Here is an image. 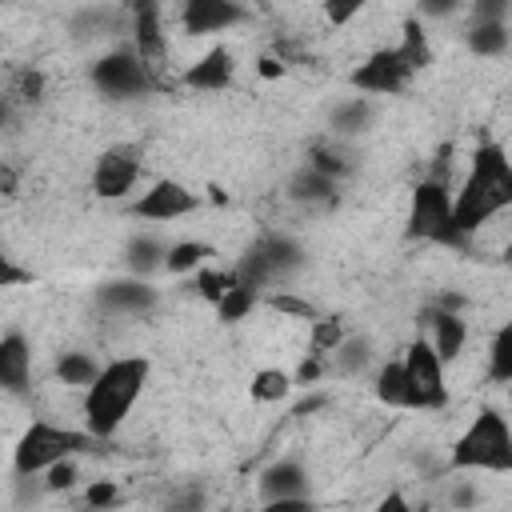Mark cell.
Instances as JSON below:
<instances>
[{"mask_svg":"<svg viewBox=\"0 0 512 512\" xmlns=\"http://www.w3.org/2000/svg\"><path fill=\"white\" fill-rule=\"evenodd\" d=\"M308 164H316L320 172H328V176H336V180L352 172L348 156H344V152H336V148H328V144H316V148L308 152Z\"/></svg>","mask_w":512,"mask_h":512,"instance_id":"d6a6232c","label":"cell"},{"mask_svg":"<svg viewBox=\"0 0 512 512\" xmlns=\"http://www.w3.org/2000/svg\"><path fill=\"white\" fill-rule=\"evenodd\" d=\"M256 300H260V288L256 284H248L244 276L224 292V300L216 304V312H220V320L224 324H236V320H244L252 308H256Z\"/></svg>","mask_w":512,"mask_h":512,"instance_id":"cb8c5ba5","label":"cell"},{"mask_svg":"<svg viewBox=\"0 0 512 512\" xmlns=\"http://www.w3.org/2000/svg\"><path fill=\"white\" fill-rule=\"evenodd\" d=\"M408 236L428 240V244H444V248H464L468 232L460 228V216H456V192H448V184L440 176H428L412 188Z\"/></svg>","mask_w":512,"mask_h":512,"instance_id":"277c9868","label":"cell"},{"mask_svg":"<svg viewBox=\"0 0 512 512\" xmlns=\"http://www.w3.org/2000/svg\"><path fill=\"white\" fill-rule=\"evenodd\" d=\"M460 4H464V0H420L416 8H420V16H436V20H440V16H452Z\"/></svg>","mask_w":512,"mask_h":512,"instance_id":"f35d334b","label":"cell"},{"mask_svg":"<svg viewBox=\"0 0 512 512\" xmlns=\"http://www.w3.org/2000/svg\"><path fill=\"white\" fill-rule=\"evenodd\" d=\"M16 280H32V272H20V268H12V260H4V272H0V284H4V288H12Z\"/></svg>","mask_w":512,"mask_h":512,"instance_id":"b9f144b4","label":"cell"},{"mask_svg":"<svg viewBox=\"0 0 512 512\" xmlns=\"http://www.w3.org/2000/svg\"><path fill=\"white\" fill-rule=\"evenodd\" d=\"M488 380L492 384H512V320L492 336V348H488Z\"/></svg>","mask_w":512,"mask_h":512,"instance_id":"484cf974","label":"cell"},{"mask_svg":"<svg viewBox=\"0 0 512 512\" xmlns=\"http://www.w3.org/2000/svg\"><path fill=\"white\" fill-rule=\"evenodd\" d=\"M368 4H372V0H320V12H324V20H328L332 28H344V24H352Z\"/></svg>","mask_w":512,"mask_h":512,"instance_id":"1f68e13d","label":"cell"},{"mask_svg":"<svg viewBox=\"0 0 512 512\" xmlns=\"http://www.w3.org/2000/svg\"><path fill=\"white\" fill-rule=\"evenodd\" d=\"M324 404H328V396H324V392H312L304 404H296V416H304V412H316V408H324Z\"/></svg>","mask_w":512,"mask_h":512,"instance_id":"7bdbcfd3","label":"cell"},{"mask_svg":"<svg viewBox=\"0 0 512 512\" xmlns=\"http://www.w3.org/2000/svg\"><path fill=\"white\" fill-rule=\"evenodd\" d=\"M252 20V8L244 0H184L180 4V24L188 36H216L232 32Z\"/></svg>","mask_w":512,"mask_h":512,"instance_id":"4fadbf2b","label":"cell"},{"mask_svg":"<svg viewBox=\"0 0 512 512\" xmlns=\"http://www.w3.org/2000/svg\"><path fill=\"white\" fill-rule=\"evenodd\" d=\"M504 256H508V260H512V244H508V252H504Z\"/></svg>","mask_w":512,"mask_h":512,"instance_id":"f6af8a7d","label":"cell"},{"mask_svg":"<svg viewBox=\"0 0 512 512\" xmlns=\"http://www.w3.org/2000/svg\"><path fill=\"white\" fill-rule=\"evenodd\" d=\"M96 444V436L88 428H68V424H52V420H32L28 432L20 436V444L12 448V472L16 476H40L48 472L56 460L80 456Z\"/></svg>","mask_w":512,"mask_h":512,"instance_id":"5b68a950","label":"cell"},{"mask_svg":"<svg viewBox=\"0 0 512 512\" xmlns=\"http://www.w3.org/2000/svg\"><path fill=\"white\" fill-rule=\"evenodd\" d=\"M344 336H348V332H344L340 316H316V320H312V340H308V352L328 356V352H336V348H340V340H344Z\"/></svg>","mask_w":512,"mask_h":512,"instance_id":"f1b7e54d","label":"cell"},{"mask_svg":"<svg viewBox=\"0 0 512 512\" xmlns=\"http://www.w3.org/2000/svg\"><path fill=\"white\" fill-rule=\"evenodd\" d=\"M468 48L476 56H500L508 48V24L504 20H472L468 28Z\"/></svg>","mask_w":512,"mask_h":512,"instance_id":"603a6c76","label":"cell"},{"mask_svg":"<svg viewBox=\"0 0 512 512\" xmlns=\"http://www.w3.org/2000/svg\"><path fill=\"white\" fill-rule=\"evenodd\" d=\"M336 176H328V172H320L316 164H304L296 176H292V200H300V204H324V200H332L336 196Z\"/></svg>","mask_w":512,"mask_h":512,"instance_id":"ffe728a7","label":"cell"},{"mask_svg":"<svg viewBox=\"0 0 512 512\" xmlns=\"http://www.w3.org/2000/svg\"><path fill=\"white\" fill-rule=\"evenodd\" d=\"M292 384H296V376H288L284 368H256V376H252V400L276 404V400H284L292 392Z\"/></svg>","mask_w":512,"mask_h":512,"instance_id":"d4e9b609","label":"cell"},{"mask_svg":"<svg viewBox=\"0 0 512 512\" xmlns=\"http://www.w3.org/2000/svg\"><path fill=\"white\" fill-rule=\"evenodd\" d=\"M512 0H476V20H504Z\"/></svg>","mask_w":512,"mask_h":512,"instance_id":"74e56055","label":"cell"},{"mask_svg":"<svg viewBox=\"0 0 512 512\" xmlns=\"http://www.w3.org/2000/svg\"><path fill=\"white\" fill-rule=\"evenodd\" d=\"M84 500H88L92 508H112V504L120 500V492H116V484H112V480H96V484H88Z\"/></svg>","mask_w":512,"mask_h":512,"instance_id":"8d00e7d4","label":"cell"},{"mask_svg":"<svg viewBox=\"0 0 512 512\" xmlns=\"http://www.w3.org/2000/svg\"><path fill=\"white\" fill-rule=\"evenodd\" d=\"M256 72H260L264 80H280V76H284L288 68H284V64L276 60V56H260V64H256Z\"/></svg>","mask_w":512,"mask_h":512,"instance_id":"60d3db41","label":"cell"},{"mask_svg":"<svg viewBox=\"0 0 512 512\" xmlns=\"http://www.w3.org/2000/svg\"><path fill=\"white\" fill-rule=\"evenodd\" d=\"M300 260H304V252H300V244H296V240L268 232V236H260V240L244 252V260H240V268H236V272H240L248 284L264 288V284H272V280L288 276L292 268H300Z\"/></svg>","mask_w":512,"mask_h":512,"instance_id":"52a82bcc","label":"cell"},{"mask_svg":"<svg viewBox=\"0 0 512 512\" xmlns=\"http://www.w3.org/2000/svg\"><path fill=\"white\" fill-rule=\"evenodd\" d=\"M508 400H512V384H508Z\"/></svg>","mask_w":512,"mask_h":512,"instance_id":"bcb514c9","label":"cell"},{"mask_svg":"<svg viewBox=\"0 0 512 512\" xmlns=\"http://www.w3.org/2000/svg\"><path fill=\"white\" fill-rule=\"evenodd\" d=\"M72 484H76V456L56 460V464L44 472V488H48V492H64V488H72Z\"/></svg>","mask_w":512,"mask_h":512,"instance_id":"836d02e7","label":"cell"},{"mask_svg":"<svg viewBox=\"0 0 512 512\" xmlns=\"http://www.w3.org/2000/svg\"><path fill=\"white\" fill-rule=\"evenodd\" d=\"M100 304L112 308V312H128V316H136V312H148V308L156 304V288H152L144 276L108 280V284L100 288Z\"/></svg>","mask_w":512,"mask_h":512,"instance_id":"e0dca14e","label":"cell"},{"mask_svg":"<svg viewBox=\"0 0 512 512\" xmlns=\"http://www.w3.org/2000/svg\"><path fill=\"white\" fill-rule=\"evenodd\" d=\"M412 76H416V68L404 60L400 48H380L352 72V88L364 96H396L408 88Z\"/></svg>","mask_w":512,"mask_h":512,"instance_id":"30bf717a","label":"cell"},{"mask_svg":"<svg viewBox=\"0 0 512 512\" xmlns=\"http://www.w3.org/2000/svg\"><path fill=\"white\" fill-rule=\"evenodd\" d=\"M164 256H168V248L156 236H132L128 240V252H124L132 276H152L156 268H164Z\"/></svg>","mask_w":512,"mask_h":512,"instance_id":"44dd1931","label":"cell"},{"mask_svg":"<svg viewBox=\"0 0 512 512\" xmlns=\"http://www.w3.org/2000/svg\"><path fill=\"white\" fill-rule=\"evenodd\" d=\"M368 124H372V100H368V96H348V100H340V104L332 108V116H328V128H332L336 136H360Z\"/></svg>","mask_w":512,"mask_h":512,"instance_id":"d6986e66","label":"cell"},{"mask_svg":"<svg viewBox=\"0 0 512 512\" xmlns=\"http://www.w3.org/2000/svg\"><path fill=\"white\" fill-rule=\"evenodd\" d=\"M268 304L276 308V312H292V316H304V320H316V312H312V304H304L300 296H284V292H276V296H268Z\"/></svg>","mask_w":512,"mask_h":512,"instance_id":"d590c367","label":"cell"},{"mask_svg":"<svg viewBox=\"0 0 512 512\" xmlns=\"http://www.w3.org/2000/svg\"><path fill=\"white\" fill-rule=\"evenodd\" d=\"M504 208H512V160H508V152L500 144H480L472 152L468 176H464V184L456 192L460 228L472 236L476 228H484Z\"/></svg>","mask_w":512,"mask_h":512,"instance_id":"7a4b0ae2","label":"cell"},{"mask_svg":"<svg viewBox=\"0 0 512 512\" xmlns=\"http://www.w3.org/2000/svg\"><path fill=\"white\" fill-rule=\"evenodd\" d=\"M380 508H384V512H388V508H400V512H404V508H408V500H404L400 492H392V496H384V500H380Z\"/></svg>","mask_w":512,"mask_h":512,"instance_id":"ee69618b","label":"cell"},{"mask_svg":"<svg viewBox=\"0 0 512 512\" xmlns=\"http://www.w3.org/2000/svg\"><path fill=\"white\" fill-rule=\"evenodd\" d=\"M232 80H236V56H232L224 44L208 48L200 60H192V64L184 68V84H188V88H200V92H220V88H228Z\"/></svg>","mask_w":512,"mask_h":512,"instance_id":"5bb4252c","label":"cell"},{"mask_svg":"<svg viewBox=\"0 0 512 512\" xmlns=\"http://www.w3.org/2000/svg\"><path fill=\"white\" fill-rule=\"evenodd\" d=\"M260 504L272 512H292V508H308L312 492H308V472L300 460H276L260 472Z\"/></svg>","mask_w":512,"mask_h":512,"instance_id":"9c48e42d","label":"cell"},{"mask_svg":"<svg viewBox=\"0 0 512 512\" xmlns=\"http://www.w3.org/2000/svg\"><path fill=\"white\" fill-rule=\"evenodd\" d=\"M140 180V148L136 144H112L100 152L92 168V192L100 200H124Z\"/></svg>","mask_w":512,"mask_h":512,"instance_id":"8fae6325","label":"cell"},{"mask_svg":"<svg viewBox=\"0 0 512 512\" xmlns=\"http://www.w3.org/2000/svg\"><path fill=\"white\" fill-rule=\"evenodd\" d=\"M236 280H240V272H236V268H232V272H224V268H208V264H204V268H196V288H200V296H204V300H212V304H220V300H224V292H228Z\"/></svg>","mask_w":512,"mask_h":512,"instance_id":"f546056e","label":"cell"},{"mask_svg":"<svg viewBox=\"0 0 512 512\" xmlns=\"http://www.w3.org/2000/svg\"><path fill=\"white\" fill-rule=\"evenodd\" d=\"M400 360H404V368H408V376H412V384H416L424 408H444V404H448L444 360H440V352L432 348V340H428V336H416V340L404 348Z\"/></svg>","mask_w":512,"mask_h":512,"instance_id":"7c38bea8","label":"cell"},{"mask_svg":"<svg viewBox=\"0 0 512 512\" xmlns=\"http://www.w3.org/2000/svg\"><path fill=\"white\" fill-rule=\"evenodd\" d=\"M336 356V368L348 376V372H360L364 364H368V340H360V336H344L340 340V348L332 352Z\"/></svg>","mask_w":512,"mask_h":512,"instance_id":"4dcf8cb0","label":"cell"},{"mask_svg":"<svg viewBox=\"0 0 512 512\" xmlns=\"http://www.w3.org/2000/svg\"><path fill=\"white\" fill-rule=\"evenodd\" d=\"M32 380V348L24 340V332H4L0 336V384L8 392H24Z\"/></svg>","mask_w":512,"mask_h":512,"instance_id":"2e32d148","label":"cell"},{"mask_svg":"<svg viewBox=\"0 0 512 512\" xmlns=\"http://www.w3.org/2000/svg\"><path fill=\"white\" fill-rule=\"evenodd\" d=\"M372 392H376V400L388 404V408H424V400H420V392H416V384H412L404 360H388V364L376 372V388H372Z\"/></svg>","mask_w":512,"mask_h":512,"instance_id":"ac0fdd59","label":"cell"},{"mask_svg":"<svg viewBox=\"0 0 512 512\" xmlns=\"http://www.w3.org/2000/svg\"><path fill=\"white\" fill-rule=\"evenodd\" d=\"M400 52H404V60L420 72V68H428L432 64V48H428V32L420 28V20H404V40L396 44Z\"/></svg>","mask_w":512,"mask_h":512,"instance_id":"83f0119b","label":"cell"},{"mask_svg":"<svg viewBox=\"0 0 512 512\" xmlns=\"http://www.w3.org/2000/svg\"><path fill=\"white\" fill-rule=\"evenodd\" d=\"M40 92H44V76H40L36 68H24V72L16 76L12 96H16V100H40Z\"/></svg>","mask_w":512,"mask_h":512,"instance_id":"e575fe53","label":"cell"},{"mask_svg":"<svg viewBox=\"0 0 512 512\" xmlns=\"http://www.w3.org/2000/svg\"><path fill=\"white\" fill-rule=\"evenodd\" d=\"M428 340H432V348L440 352L444 364L460 360V352H464V344H468V324H464V316H460L456 308H448V304L432 308V312H428Z\"/></svg>","mask_w":512,"mask_h":512,"instance_id":"9a60e30c","label":"cell"},{"mask_svg":"<svg viewBox=\"0 0 512 512\" xmlns=\"http://www.w3.org/2000/svg\"><path fill=\"white\" fill-rule=\"evenodd\" d=\"M208 256H216V252H212V244H204V240H180V244H168L164 268H168L172 276H184V272L204 268V264H208Z\"/></svg>","mask_w":512,"mask_h":512,"instance_id":"7402d4cb","label":"cell"},{"mask_svg":"<svg viewBox=\"0 0 512 512\" xmlns=\"http://www.w3.org/2000/svg\"><path fill=\"white\" fill-rule=\"evenodd\" d=\"M320 372H324V360H320L316 352H308V360L300 364V372H296V380H300V384H312V380H320Z\"/></svg>","mask_w":512,"mask_h":512,"instance_id":"ab89813d","label":"cell"},{"mask_svg":"<svg viewBox=\"0 0 512 512\" xmlns=\"http://www.w3.org/2000/svg\"><path fill=\"white\" fill-rule=\"evenodd\" d=\"M448 468L456 472H512V424L496 408H480L456 436Z\"/></svg>","mask_w":512,"mask_h":512,"instance_id":"3957f363","label":"cell"},{"mask_svg":"<svg viewBox=\"0 0 512 512\" xmlns=\"http://www.w3.org/2000/svg\"><path fill=\"white\" fill-rule=\"evenodd\" d=\"M196 208H200V196H196L188 184L172 180V176H160L156 184H148V188L128 204V212H132L136 220H148V224H168V220H180V216H188V212H196Z\"/></svg>","mask_w":512,"mask_h":512,"instance_id":"ba28073f","label":"cell"},{"mask_svg":"<svg viewBox=\"0 0 512 512\" xmlns=\"http://www.w3.org/2000/svg\"><path fill=\"white\" fill-rule=\"evenodd\" d=\"M92 84L108 100H136L156 88V68H148V60L136 48H116L92 64Z\"/></svg>","mask_w":512,"mask_h":512,"instance_id":"8992f818","label":"cell"},{"mask_svg":"<svg viewBox=\"0 0 512 512\" xmlns=\"http://www.w3.org/2000/svg\"><path fill=\"white\" fill-rule=\"evenodd\" d=\"M148 372H152V364L144 356H116V360L100 364L96 380L84 388V428L96 440H108L120 432V424L144 396Z\"/></svg>","mask_w":512,"mask_h":512,"instance_id":"6da1fadb","label":"cell"},{"mask_svg":"<svg viewBox=\"0 0 512 512\" xmlns=\"http://www.w3.org/2000/svg\"><path fill=\"white\" fill-rule=\"evenodd\" d=\"M96 372H100V364L88 352H60V360H56V376L76 388H88L96 380Z\"/></svg>","mask_w":512,"mask_h":512,"instance_id":"4316f807","label":"cell"}]
</instances>
